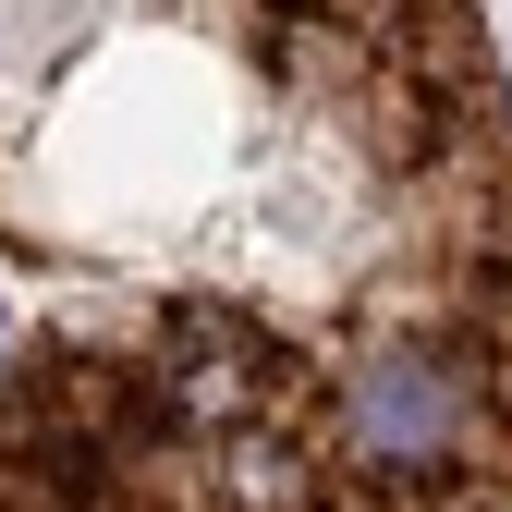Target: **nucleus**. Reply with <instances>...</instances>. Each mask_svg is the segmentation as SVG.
Returning a JSON list of instances; mask_svg holds the SVG:
<instances>
[{"mask_svg": "<svg viewBox=\"0 0 512 512\" xmlns=\"http://www.w3.org/2000/svg\"><path fill=\"white\" fill-rule=\"evenodd\" d=\"M0 512H512L476 0H0Z\"/></svg>", "mask_w": 512, "mask_h": 512, "instance_id": "f257e3e1", "label": "nucleus"}]
</instances>
